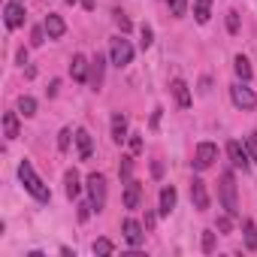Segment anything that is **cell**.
I'll return each instance as SVG.
<instances>
[{"label": "cell", "mask_w": 257, "mask_h": 257, "mask_svg": "<svg viewBox=\"0 0 257 257\" xmlns=\"http://www.w3.org/2000/svg\"><path fill=\"white\" fill-rule=\"evenodd\" d=\"M43 37H46V28H34V34H31V43H34V46H43V43H46Z\"/></svg>", "instance_id": "obj_35"}, {"label": "cell", "mask_w": 257, "mask_h": 257, "mask_svg": "<svg viewBox=\"0 0 257 257\" xmlns=\"http://www.w3.org/2000/svg\"><path fill=\"white\" fill-rule=\"evenodd\" d=\"M131 149H134V152H140V149H143V140H140V137H134V140H131Z\"/></svg>", "instance_id": "obj_38"}, {"label": "cell", "mask_w": 257, "mask_h": 257, "mask_svg": "<svg viewBox=\"0 0 257 257\" xmlns=\"http://www.w3.org/2000/svg\"><path fill=\"white\" fill-rule=\"evenodd\" d=\"M112 251H115V245L109 239H97L94 242V254H112Z\"/></svg>", "instance_id": "obj_26"}, {"label": "cell", "mask_w": 257, "mask_h": 257, "mask_svg": "<svg viewBox=\"0 0 257 257\" xmlns=\"http://www.w3.org/2000/svg\"><path fill=\"white\" fill-rule=\"evenodd\" d=\"M233 70H236V76H239L242 82H248V79H251V64H248V58L236 55V61H233Z\"/></svg>", "instance_id": "obj_21"}, {"label": "cell", "mask_w": 257, "mask_h": 257, "mask_svg": "<svg viewBox=\"0 0 257 257\" xmlns=\"http://www.w3.org/2000/svg\"><path fill=\"white\" fill-rule=\"evenodd\" d=\"M82 7L85 10H94V0H82Z\"/></svg>", "instance_id": "obj_40"}, {"label": "cell", "mask_w": 257, "mask_h": 257, "mask_svg": "<svg viewBox=\"0 0 257 257\" xmlns=\"http://www.w3.org/2000/svg\"><path fill=\"white\" fill-rule=\"evenodd\" d=\"M109 55H112V64L115 67H127V64L134 61V46L127 43L124 37H115L112 46H109Z\"/></svg>", "instance_id": "obj_4"}, {"label": "cell", "mask_w": 257, "mask_h": 257, "mask_svg": "<svg viewBox=\"0 0 257 257\" xmlns=\"http://www.w3.org/2000/svg\"><path fill=\"white\" fill-rule=\"evenodd\" d=\"M191 200H194V206H197L200 212L209 209V191H206V182H203V179H194V182H191Z\"/></svg>", "instance_id": "obj_9"}, {"label": "cell", "mask_w": 257, "mask_h": 257, "mask_svg": "<svg viewBox=\"0 0 257 257\" xmlns=\"http://www.w3.org/2000/svg\"><path fill=\"white\" fill-rule=\"evenodd\" d=\"M170 4V13L179 19V16H185V10H188V0H167Z\"/></svg>", "instance_id": "obj_25"}, {"label": "cell", "mask_w": 257, "mask_h": 257, "mask_svg": "<svg viewBox=\"0 0 257 257\" xmlns=\"http://www.w3.org/2000/svg\"><path fill=\"white\" fill-rule=\"evenodd\" d=\"M152 176H155V179H161V176H164V164H161V161H155V164H152Z\"/></svg>", "instance_id": "obj_36"}, {"label": "cell", "mask_w": 257, "mask_h": 257, "mask_svg": "<svg viewBox=\"0 0 257 257\" xmlns=\"http://www.w3.org/2000/svg\"><path fill=\"white\" fill-rule=\"evenodd\" d=\"M245 248L257 251V227H254V221H245Z\"/></svg>", "instance_id": "obj_23"}, {"label": "cell", "mask_w": 257, "mask_h": 257, "mask_svg": "<svg viewBox=\"0 0 257 257\" xmlns=\"http://www.w3.org/2000/svg\"><path fill=\"white\" fill-rule=\"evenodd\" d=\"M88 67H91V64H88V58H85V55H76V58H73V64H70L73 79H76V82H88Z\"/></svg>", "instance_id": "obj_14"}, {"label": "cell", "mask_w": 257, "mask_h": 257, "mask_svg": "<svg viewBox=\"0 0 257 257\" xmlns=\"http://www.w3.org/2000/svg\"><path fill=\"white\" fill-rule=\"evenodd\" d=\"M115 25L121 28V34H127V31H131V19H127L121 10H115Z\"/></svg>", "instance_id": "obj_29"}, {"label": "cell", "mask_w": 257, "mask_h": 257, "mask_svg": "<svg viewBox=\"0 0 257 257\" xmlns=\"http://www.w3.org/2000/svg\"><path fill=\"white\" fill-rule=\"evenodd\" d=\"M70 137H73V134H70V127H64V131L58 134V149H61V152L70 149Z\"/></svg>", "instance_id": "obj_30"}, {"label": "cell", "mask_w": 257, "mask_h": 257, "mask_svg": "<svg viewBox=\"0 0 257 257\" xmlns=\"http://www.w3.org/2000/svg\"><path fill=\"white\" fill-rule=\"evenodd\" d=\"M4 134H7V140H16L19 137V118H16V112H7L4 115Z\"/></svg>", "instance_id": "obj_20"}, {"label": "cell", "mask_w": 257, "mask_h": 257, "mask_svg": "<svg viewBox=\"0 0 257 257\" xmlns=\"http://www.w3.org/2000/svg\"><path fill=\"white\" fill-rule=\"evenodd\" d=\"M173 209H176V188L167 185V188L161 191V215H170Z\"/></svg>", "instance_id": "obj_18"}, {"label": "cell", "mask_w": 257, "mask_h": 257, "mask_svg": "<svg viewBox=\"0 0 257 257\" xmlns=\"http://www.w3.org/2000/svg\"><path fill=\"white\" fill-rule=\"evenodd\" d=\"M215 158H218V146L215 143H200L197 146V155H194V170H209L212 164H215Z\"/></svg>", "instance_id": "obj_5"}, {"label": "cell", "mask_w": 257, "mask_h": 257, "mask_svg": "<svg viewBox=\"0 0 257 257\" xmlns=\"http://www.w3.org/2000/svg\"><path fill=\"white\" fill-rule=\"evenodd\" d=\"M64 182H67V197H70V200H76V197L82 194V182H79V173H76V170H67Z\"/></svg>", "instance_id": "obj_17"}, {"label": "cell", "mask_w": 257, "mask_h": 257, "mask_svg": "<svg viewBox=\"0 0 257 257\" xmlns=\"http://www.w3.org/2000/svg\"><path fill=\"white\" fill-rule=\"evenodd\" d=\"M4 22H7L10 31H16V28L25 25V7L19 4V0H10V4L4 7Z\"/></svg>", "instance_id": "obj_6"}, {"label": "cell", "mask_w": 257, "mask_h": 257, "mask_svg": "<svg viewBox=\"0 0 257 257\" xmlns=\"http://www.w3.org/2000/svg\"><path fill=\"white\" fill-rule=\"evenodd\" d=\"M88 197H91L94 212H103V206H106V179L100 173L88 176Z\"/></svg>", "instance_id": "obj_3"}, {"label": "cell", "mask_w": 257, "mask_h": 257, "mask_svg": "<svg viewBox=\"0 0 257 257\" xmlns=\"http://www.w3.org/2000/svg\"><path fill=\"white\" fill-rule=\"evenodd\" d=\"M227 31H230V34L239 31V13H233V10L227 13Z\"/></svg>", "instance_id": "obj_32"}, {"label": "cell", "mask_w": 257, "mask_h": 257, "mask_svg": "<svg viewBox=\"0 0 257 257\" xmlns=\"http://www.w3.org/2000/svg\"><path fill=\"white\" fill-rule=\"evenodd\" d=\"M43 28H46V34H49V40H61V37H64V31H67L64 19H61V16H55V13H52V16H46V25H43Z\"/></svg>", "instance_id": "obj_12"}, {"label": "cell", "mask_w": 257, "mask_h": 257, "mask_svg": "<svg viewBox=\"0 0 257 257\" xmlns=\"http://www.w3.org/2000/svg\"><path fill=\"white\" fill-rule=\"evenodd\" d=\"M19 64H28V49H19Z\"/></svg>", "instance_id": "obj_39"}, {"label": "cell", "mask_w": 257, "mask_h": 257, "mask_svg": "<svg viewBox=\"0 0 257 257\" xmlns=\"http://www.w3.org/2000/svg\"><path fill=\"white\" fill-rule=\"evenodd\" d=\"M19 179H22L25 191H28L34 200H40V203H49V200H52V191H49V188L43 185V179L34 173L31 161H22V167H19Z\"/></svg>", "instance_id": "obj_1"}, {"label": "cell", "mask_w": 257, "mask_h": 257, "mask_svg": "<svg viewBox=\"0 0 257 257\" xmlns=\"http://www.w3.org/2000/svg\"><path fill=\"white\" fill-rule=\"evenodd\" d=\"M100 82H103V58L97 55V58L91 61V85L100 88Z\"/></svg>", "instance_id": "obj_22"}, {"label": "cell", "mask_w": 257, "mask_h": 257, "mask_svg": "<svg viewBox=\"0 0 257 257\" xmlns=\"http://www.w3.org/2000/svg\"><path fill=\"white\" fill-rule=\"evenodd\" d=\"M245 149H248L251 161H257V134H248V137H245Z\"/></svg>", "instance_id": "obj_28"}, {"label": "cell", "mask_w": 257, "mask_h": 257, "mask_svg": "<svg viewBox=\"0 0 257 257\" xmlns=\"http://www.w3.org/2000/svg\"><path fill=\"white\" fill-rule=\"evenodd\" d=\"M203 251H206V254H212V251H215V233H212V230H206V233H203Z\"/></svg>", "instance_id": "obj_31"}, {"label": "cell", "mask_w": 257, "mask_h": 257, "mask_svg": "<svg viewBox=\"0 0 257 257\" xmlns=\"http://www.w3.org/2000/svg\"><path fill=\"white\" fill-rule=\"evenodd\" d=\"M121 230H124V239H127V245H134V248H140V245L146 242L143 224H140V221H134V218H127V221L121 224Z\"/></svg>", "instance_id": "obj_8"}, {"label": "cell", "mask_w": 257, "mask_h": 257, "mask_svg": "<svg viewBox=\"0 0 257 257\" xmlns=\"http://www.w3.org/2000/svg\"><path fill=\"white\" fill-rule=\"evenodd\" d=\"M227 155H230L233 167H239V170H248V164H251V161H248V158H251V155H248V149H242L239 143H230V146H227Z\"/></svg>", "instance_id": "obj_11"}, {"label": "cell", "mask_w": 257, "mask_h": 257, "mask_svg": "<svg viewBox=\"0 0 257 257\" xmlns=\"http://www.w3.org/2000/svg\"><path fill=\"white\" fill-rule=\"evenodd\" d=\"M161 112H164V109H155V115H152V127H158V124H161Z\"/></svg>", "instance_id": "obj_37"}, {"label": "cell", "mask_w": 257, "mask_h": 257, "mask_svg": "<svg viewBox=\"0 0 257 257\" xmlns=\"http://www.w3.org/2000/svg\"><path fill=\"white\" fill-rule=\"evenodd\" d=\"M19 112H22L25 118L37 115V100H34V97H22V100H19Z\"/></svg>", "instance_id": "obj_24"}, {"label": "cell", "mask_w": 257, "mask_h": 257, "mask_svg": "<svg viewBox=\"0 0 257 257\" xmlns=\"http://www.w3.org/2000/svg\"><path fill=\"white\" fill-rule=\"evenodd\" d=\"M212 4H215V0H197V4H194V19H197L200 25H206V22H209Z\"/></svg>", "instance_id": "obj_19"}, {"label": "cell", "mask_w": 257, "mask_h": 257, "mask_svg": "<svg viewBox=\"0 0 257 257\" xmlns=\"http://www.w3.org/2000/svg\"><path fill=\"white\" fill-rule=\"evenodd\" d=\"M218 191H221V206L227 209V215H239V200H236V179H233V173H221V185H218Z\"/></svg>", "instance_id": "obj_2"}, {"label": "cell", "mask_w": 257, "mask_h": 257, "mask_svg": "<svg viewBox=\"0 0 257 257\" xmlns=\"http://www.w3.org/2000/svg\"><path fill=\"white\" fill-rule=\"evenodd\" d=\"M118 173H121V179H131V173H134V158H121Z\"/></svg>", "instance_id": "obj_27"}, {"label": "cell", "mask_w": 257, "mask_h": 257, "mask_svg": "<svg viewBox=\"0 0 257 257\" xmlns=\"http://www.w3.org/2000/svg\"><path fill=\"white\" fill-rule=\"evenodd\" d=\"M76 146H79V158L88 161L91 152H94V146H91V134H88V131H76Z\"/></svg>", "instance_id": "obj_16"}, {"label": "cell", "mask_w": 257, "mask_h": 257, "mask_svg": "<svg viewBox=\"0 0 257 257\" xmlns=\"http://www.w3.org/2000/svg\"><path fill=\"white\" fill-rule=\"evenodd\" d=\"M230 97H233V103H236L239 109H254V106H257V97H254V91H251V88H245L242 82L230 88Z\"/></svg>", "instance_id": "obj_7"}, {"label": "cell", "mask_w": 257, "mask_h": 257, "mask_svg": "<svg viewBox=\"0 0 257 257\" xmlns=\"http://www.w3.org/2000/svg\"><path fill=\"white\" fill-rule=\"evenodd\" d=\"M140 37H143V40H140V46H143V49H149V46L155 43V40H152V28H149V25H143V31H140Z\"/></svg>", "instance_id": "obj_33"}, {"label": "cell", "mask_w": 257, "mask_h": 257, "mask_svg": "<svg viewBox=\"0 0 257 257\" xmlns=\"http://www.w3.org/2000/svg\"><path fill=\"white\" fill-rule=\"evenodd\" d=\"M67 4H76V0H67Z\"/></svg>", "instance_id": "obj_41"}, {"label": "cell", "mask_w": 257, "mask_h": 257, "mask_svg": "<svg viewBox=\"0 0 257 257\" xmlns=\"http://www.w3.org/2000/svg\"><path fill=\"white\" fill-rule=\"evenodd\" d=\"M143 200V185L137 179H127V188H124V209H137Z\"/></svg>", "instance_id": "obj_10"}, {"label": "cell", "mask_w": 257, "mask_h": 257, "mask_svg": "<svg viewBox=\"0 0 257 257\" xmlns=\"http://www.w3.org/2000/svg\"><path fill=\"white\" fill-rule=\"evenodd\" d=\"M230 227H233V215H221L218 218V230L221 233H230Z\"/></svg>", "instance_id": "obj_34"}, {"label": "cell", "mask_w": 257, "mask_h": 257, "mask_svg": "<svg viewBox=\"0 0 257 257\" xmlns=\"http://www.w3.org/2000/svg\"><path fill=\"white\" fill-rule=\"evenodd\" d=\"M170 88H173V97H176L179 109H188V106H191V91H188V82H185V79H176Z\"/></svg>", "instance_id": "obj_13"}, {"label": "cell", "mask_w": 257, "mask_h": 257, "mask_svg": "<svg viewBox=\"0 0 257 257\" xmlns=\"http://www.w3.org/2000/svg\"><path fill=\"white\" fill-rule=\"evenodd\" d=\"M112 140H115V143H124V140H127V118H124L121 112L112 115Z\"/></svg>", "instance_id": "obj_15"}]
</instances>
